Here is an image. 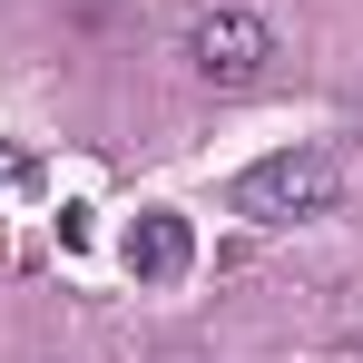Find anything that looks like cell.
<instances>
[{"label": "cell", "mask_w": 363, "mask_h": 363, "mask_svg": "<svg viewBox=\"0 0 363 363\" xmlns=\"http://www.w3.org/2000/svg\"><path fill=\"white\" fill-rule=\"evenodd\" d=\"M334 186H344V167H334L324 147H275V157H255L236 177V216H255V226H304V216L334 206Z\"/></svg>", "instance_id": "6da1fadb"}, {"label": "cell", "mask_w": 363, "mask_h": 363, "mask_svg": "<svg viewBox=\"0 0 363 363\" xmlns=\"http://www.w3.org/2000/svg\"><path fill=\"white\" fill-rule=\"evenodd\" d=\"M186 60H196V79L206 89H265V69H275V30L255 20V10H206L196 30H186Z\"/></svg>", "instance_id": "7a4b0ae2"}, {"label": "cell", "mask_w": 363, "mask_h": 363, "mask_svg": "<svg viewBox=\"0 0 363 363\" xmlns=\"http://www.w3.org/2000/svg\"><path fill=\"white\" fill-rule=\"evenodd\" d=\"M186 265H196V226L167 216V206H147V216L128 226V275H138V285H177Z\"/></svg>", "instance_id": "3957f363"}, {"label": "cell", "mask_w": 363, "mask_h": 363, "mask_svg": "<svg viewBox=\"0 0 363 363\" xmlns=\"http://www.w3.org/2000/svg\"><path fill=\"white\" fill-rule=\"evenodd\" d=\"M10 177H20V157H0V186H10Z\"/></svg>", "instance_id": "277c9868"}, {"label": "cell", "mask_w": 363, "mask_h": 363, "mask_svg": "<svg viewBox=\"0 0 363 363\" xmlns=\"http://www.w3.org/2000/svg\"><path fill=\"white\" fill-rule=\"evenodd\" d=\"M344 363H363V334H354V354H344Z\"/></svg>", "instance_id": "5b68a950"}]
</instances>
